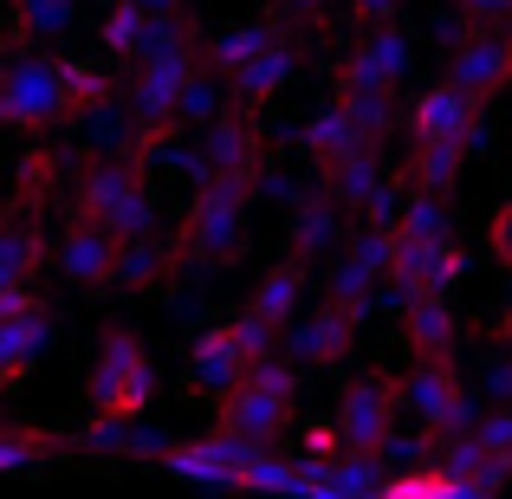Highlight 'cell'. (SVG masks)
I'll use <instances>...</instances> for the list:
<instances>
[{"instance_id": "cell-33", "label": "cell", "mask_w": 512, "mask_h": 499, "mask_svg": "<svg viewBox=\"0 0 512 499\" xmlns=\"http://www.w3.org/2000/svg\"><path fill=\"white\" fill-rule=\"evenodd\" d=\"M299 448H305V467H318L325 454H344V435H338V422H312L299 435Z\"/></svg>"}, {"instance_id": "cell-11", "label": "cell", "mask_w": 512, "mask_h": 499, "mask_svg": "<svg viewBox=\"0 0 512 499\" xmlns=\"http://www.w3.org/2000/svg\"><path fill=\"white\" fill-rule=\"evenodd\" d=\"M247 370H253V357H247V344H240L234 318H214L208 331H195V344H188V396L195 402L201 396L221 402Z\"/></svg>"}, {"instance_id": "cell-24", "label": "cell", "mask_w": 512, "mask_h": 499, "mask_svg": "<svg viewBox=\"0 0 512 499\" xmlns=\"http://www.w3.org/2000/svg\"><path fill=\"white\" fill-rule=\"evenodd\" d=\"M305 279H312V260H299V253H286V260H279V266H266V273H260V286H253V299H247V312H253V318H266V325H279V331H286L292 318H299Z\"/></svg>"}, {"instance_id": "cell-37", "label": "cell", "mask_w": 512, "mask_h": 499, "mask_svg": "<svg viewBox=\"0 0 512 499\" xmlns=\"http://www.w3.org/2000/svg\"><path fill=\"white\" fill-rule=\"evenodd\" d=\"M143 13H175V7H188V0H137Z\"/></svg>"}, {"instance_id": "cell-22", "label": "cell", "mask_w": 512, "mask_h": 499, "mask_svg": "<svg viewBox=\"0 0 512 499\" xmlns=\"http://www.w3.org/2000/svg\"><path fill=\"white\" fill-rule=\"evenodd\" d=\"M169 273H182V247L156 227V234H124L117 247V292H156L169 286Z\"/></svg>"}, {"instance_id": "cell-34", "label": "cell", "mask_w": 512, "mask_h": 499, "mask_svg": "<svg viewBox=\"0 0 512 499\" xmlns=\"http://www.w3.org/2000/svg\"><path fill=\"white\" fill-rule=\"evenodd\" d=\"M487 247H493V260L512 273V195L493 208V221H487Z\"/></svg>"}, {"instance_id": "cell-32", "label": "cell", "mask_w": 512, "mask_h": 499, "mask_svg": "<svg viewBox=\"0 0 512 499\" xmlns=\"http://www.w3.org/2000/svg\"><path fill=\"white\" fill-rule=\"evenodd\" d=\"M266 7H273L292 33H318V26L331 20V7H338V0H266Z\"/></svg>"}, {"instance_id": "cell-6", "label": "cell", "mask_w": 512, "mask_h": 499, "mask_svg": "<svg viewBox=\"0 0 512 499\" xmlns=\"http://www.w3.org/2000/svg\"><path fill=\"white\" fill-rule=\"evenodd\" d=\"M409 402V383L389 370H363L357 383L338 396V435H344V454H383L396 441V415Z\"/></svg>"}, {"instance_id": "cell-4", "label": "cell", "mask_w": 512, "mask_h": 499, "mask_svg": "<svg viewBox=\"0 0 512 499\" xmlns=\"http://www.w3.org/2000/svg\"><path fill=\"white\" fill-rule=\"evenodd\" d=\"M292 409H299V363L292 357H266L214 402V428L273 448V441L292 428Z\"/></svg>"}, {"instance_id": "cell-3", "label": "cell", "mask_w": 512, "mask_h": 499, "mask_svg": "<svg viewBox=\"0 0 512 499\" xmlns=\"http://www.w3.org/2000/svg\"><path fill=\"white\" fill-rule=\"evenodd\" d=\"M156 402V357L130 325H104L91 344V370H85V409L91 415H117L137 422Z\"/></svg>"}, {"instance_id": "cell-2", "label": "cell", "mask_w": 512, "mask_h": 499, "mask_svg": "<svg viewBox=\"0 0 512 499\" xmlns=\"http://www.w3.org/2000/svg\"><path fill=\"white\" fill-rule=\"evenodd\" d=\"M0 124L13 137H52L59 124H78V98L65 85L59 52L7 46V72H0Z\"/></svg>"}, {"instance_id": "cell-17", "label": "cell", "mask_w": 512, "mask_h": 499, "mask_svg": "<svg viewBox=\"0 0 512 499\" xmlns=\"http://www.w3.org/2000/svg\"><path fill=\"white\" fill-rule=\"evenodd\" d=\"M52 260V227L39 208L7 201V221H0V286H33V273Z\"/></svg>"}, {"instance_id": "cell-9", "label": "cell", "mask_w": 512, "mask_h": 499, "mask_svg": "<svg viewBox=\"0 0 512 499\" xmlns=\"http://www.w3.org/2000/svg\"><path fill=\"white\" fill-rule=\"evenodd\" d=\"M480 111H487V104H480L474 91H461L454 78H441V85L415 91L402 130H409V143H474L480 137Z\"/></svg>"}, {"instance_id": "cell-15", "label": "cell", "mask_w": 512, "mask_h": 499, "mask_svg": "<svg viewBox=\"0 0 512 499\" xmlns=\"http://www.w3.org/2000/svg\"><path fill=\"white\" fill-rule=\"evenodd\" d=\"M454 279H461V247H454L448 234H435V240H402L396 234L389 286H396L402 299H415V292H448Z\"/></svg>"}, {"instance_id": "cell-28", "label": "cell", "mask_w": 512, "mask_h": 499, "mask_svg": "<svg viewBox=\"0 0 512 499\" xmlns=\"http://www.w3.org/2000/svg\"><path fill=\"white\" fill-rule=\"evenodd\" d=\"M65 448H72V441H59L52 428L7 422V435H0V467H7V474H33V467H52Z\"/></svg>"}, {"instance_id": "cell-36", "label": "cell", "mask_w": 512, "mask_h": 499, "mask_svg": "<svg viewBox=\"0 0 512 499\" xmlns=\"http://www.w3.org/2000/svg\"><path fill=\"white\" fill-rule=\"evenodd\" d=\"M493 337H500V350H506V357H512V299L500 305V325H493Z\"/></svg>"}, {"instance_id": "cell-10", "label": "cell", "mask_w": 512, "mask_h": 499, "mask_svg": "<svg viewBox=\"0 0 512 499\" xmlns=\"http://www.w3.org/2000/svg\"><path fill=\"white\" fill-rule=\"evenodd\" d=\"M201 72V46H182V52H156V59L130 65V85L124 98L137 104L143 124H175V104H182L188 78Z\"/></svg>"}, {"instance_id": "cell-18", "label": "cell", "mask_w": 512, "mask_h": 499, "mask_svg": "<svg viewBox=\"0 0 512 499\" xmlns=\"http://www.w3.org/2000/svg\"><path fill=\"white\" fill-rule=\"evenodd\" d=\"M402 350L415 363H435V357H454L461 350V318H454L448 292H415L402 299Z\"/></svg>"}, {"instance_id": "cell-8", "label": "cell", "mask_w": 512, "mask_h": 499, "mask_svg": "<svg viewBox=\"0 0 512 499\" xmlns=\"http://www.w3.org/2000/svg\"><path fill=\"white\" fill-rule=\"evenodd\" d=\"M150 163L143 156H85V169H78L72 182V214H91V221H124L130 201L150 188Z\"/></svg>"}, {"instance_id": "cell-29", "label": "cell", "mask_w": 512, "mask_h": 499, "mask_svg": "<svg viewBox=\"0 0 512 499\" xmlns=\"http://www.w3.org/2000/svg\"><path fill=\"white\" fill-rule=\"evenodd\" d=\"M396 234L402 240H435L448 234V195H435V188H402V208H396Z\"/></svg>"}, {"instance_id": "cell-7", "label": "cell", "mask_w": 512, "mask_h": 499, "mask_svg": "<svg viewBox=\"0 0 512 499\" xmlns=\"http://www.w3.org/2000/svg\"><path fill=\"white\" fill-rule=\"evenodd\" d=\"M117 247H124V234H117L111 221L65 214L52 260H59V279H65L72 292H85V299H104V292H117Z\"/></svg>"}, {"instance_id": "cell-30", "label": "cell", "mask_w": 512, "mask_h": 499, "mask_svg": "<svg viewBox=\"0 0 512 499\" xmlns=\"http://www.w3.org/2000/svg\"><path fill=\"white\" fill-rule=\"evenodd\" d=\"M65 85H72V98H78V117L98 111V104H111V98H124L117 78H111V65H98V59H65Z\"/></svg>"}, {"instance_id": "cell-1", "label": "cell", "mask_w": 512, "mask_h": 499, "mask_svg": "<svg viewBox=\"0 0 512 499\" xmlns=\"http://www.w3.org/2000/svg\"><path fill=\"white\" fill-rule=\"evenodd\" d=\"M260 195V175L234 169V175H201L195 195L182 208V227H175V247H182V266H227L240 247H247V208Z\"/></svg>"}, {"instance_id": "cell-21", "label": "cell", "mask_w": 512, "mask_h": 499, "mask_svg": "<svg viewBox=\"0 0 512 499\" xmlns=\"http://www.w3.org/2000/svg\"><path fill=\"white\" fill-rule=\"evenodd\" d=\"M363 143H376V137H370V124H363V117L350 111L338 91H331V98H325V104H318V111L299 124V150L312 156L318 169L338 163V156H350V150H363Z\"/></svg>"}, {"instance_id": "cell-20", "label": "cell", "mask_w": 512, "mask_h": 499, "mask_svg": "<svg viewBox=\"0 0 512 499\" xmlns=\"http://www.w3.org/2000/svg\"><path fill=\"white\" fill-rule=\"evenodd\" d=\"M305 39L312 33H286V39H273V46L260 52V59L247 65V72L234 78V104H247V111H273L279 104V91L292 85V72H299V59H305Z\"/></svg>"}, {"instance_id": "cell-19", "label": "cell", "mask_w": 512, "mask_h": 499, "mask_svg": "<svg viewBox=\"0 0 512 499\" xmlns=\"http://www.w3.org/2000/svg\"><path fill=\"white\" fill-rule=\"evenodd\" d=\"M292 26L279 20L273 7H260V20H240V26H221V33L208 39V46H201V65H208V72H221L227 85H234L240 72H247L253 59H260L266 46H273V39H286Z\"/></svg>"}, {"instance_id": "cell-35", "label": "cell", "mask_w": 512, "mask_h": 499, "mask_svg": "<svg viewBox=\"0 0 512 499\" xmlns=\"http://www.w3.org/2000/svg\"><path fill=\"white\" fill-rule=\"evenodd\" d=\"M396 13H402V0H350V26H357V33L376 26V20H396Z\"/></svg>"}, {"instance_id": "cell-26", "label": "cell", "mask_w": 512, "mask_h": 499, "mask_svg": "<svg viewBox=\"0 0 512 499\" xmlns=\"http://www.w3.org/2000/svg\"><path fill=\"white\" fill-rule=\"evenodd\" d=\"M78 20V0H13L7 7V46H33V39H59L72 33Z\"/></svg>"}, {"instance_id": "cell-14", "label": "cell", "mask_w": 512, "mask_h": 499, "mask_svg": "<svg viewBox=\"0 0 512 499\" xmlns=\"http://www.w3.org/2000/svg\"><path fill=\"white\" fill-rule=\"evenodd\" d=\"M201 163L208 175H234V169H266V117L247 104H227L208 130H201Z\"/></svg>"}, {"instance_id": "cell-27", "label": "cell", "mask_w": 512, "mask_h": 499, "mask_svg": "<svg viewBox=\"0 0 512 499\" xmlns=\"http://www.w3.org/2000/svg\"><path fill=\"white\" fill-rule=\"evenodd\" d=\"M467 150H474V143H409V169H402V182L448 195V188L461 182V169H467Z\"/></svg>"}, {"instance_id": "cell-5", "label": "cell", "mask_w": 512, "mask_h": 499, "mask_svg": "<svg viewBox=\"0 0 512 499\" xmlns=\"http://www.w3.org/2000/svg\"><path fill=\"white\" fill-rule=\"evenodd\" d=\"M52 305L39 299L33 286H0V389L20 396L33 383L39 357L52 350Z\"/></svg>"}, {"instance_id": "cell-25", "label": "cell", "mask_w": 512, "mask_h": 499, "mask_svg": "<svg viewBox=\"0 0 512 499\" xmlns=\"http://www.w3.org/2000/svg\"><path fill=\"white\" fill-rule=\"evenodd\" d=\"M150 20L156 13H143L137 0H111L98 20V46L111 65H143V52H150Z\"/></svg>"}, {"instance_id": "cell-13", "label": "cell", "mask_w": 512, "mask_h": 499, "mask_svg": "<svg viewBox=\"0 0 512 499\" xmlns=\"http://www.w3.org/2000/svg\"><path fill=\"white\" fill-rule=\"evenodd\" d=\"M357 331H363V318H350L338 299H325V305H312L305 318H292V325H286V357L299 363V370H325V363H344L350 357Z\"/></svg>"}, {"instance_id": "cell-12", "label": "cell", "mask_w": 512, "mask_h": 499, "mask_svg": "<svg viewBox=\"0 0 512 499\" xmlns=\"http://www.w3.org/2000/svg\"><path fill=\"white\" fill-rule=\"evenodd\" d=\"M409 409L422 415V428L428 435H461V422L474 409H467V383H461V370H454V357H435V363H415L409 376Z\"/></svg>"}, {"instance_id": "cell-23", "label": "cell", "mask_w": 512, "mask_h": 499, "mask_svg": "<svg viewBox=\"0 0 512 499\" xmlns=\"http://www.w3.org/2000/svg\"><path fill=\"white\" fill-rule=\"evenodd\" d=\"M65 169H72V156L52 150V137H33V150L13 163V188H7V201L52 214V201H59V188H65Z\"/></svg>"}, {"instance_id": "cell-16", "label": "cell", "mask_w": 512, "mask_h": 499, "mask_svg": "<svg viewBox=\"0 0 512 499\" xmlns=\"http://www.w3.org/2000/svg\"><path fill=\"white\" fill-rule=\"evenodd\" d=\"M344 201L338 195H305V201H292V221H286V253H299V260H312V266H325V260H338V247H344Z\"/></svg>"}, {"instance_id": "cell-31", "label": "cell", "mask_w": 512, "mask_h": 499, "mask_svg": "<svg viewBox=\"0 0 512 499\" xmlns=\"http://www.w3.org/2000/svg\"><path fill=\"white\" fill-rule=\"evenodd\" d=\"M493 20H512V0H448V26L441 33H454V26H493Z\"/></svg>"}]
</instances>
